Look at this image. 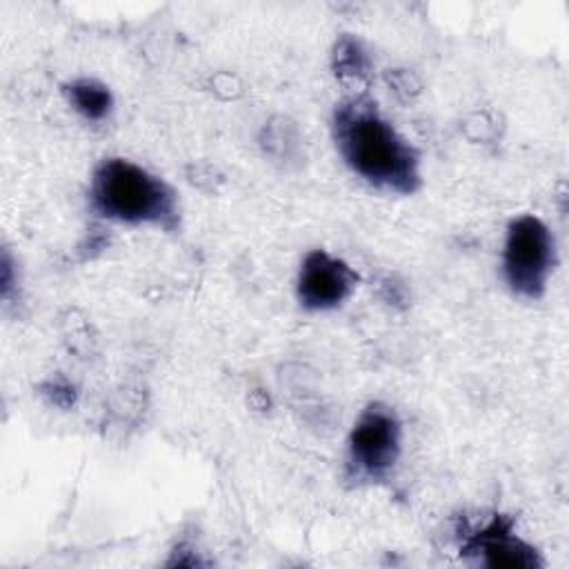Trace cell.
I'll return each instance as SVG.
<instances>
[{"label": "cell", "mask_w": 569, "mask_h": 569, "mask_svg": "<svg viewBox=\"0 0 569 569\" xmlns=\"http://www.w3.org/2000/svg\"><path fill=\"white\" fill-rule=\"evenodd\" d=\"M89 207L111 222L164 231H173L180 218L176 191L160 176L127 158H104L93 167Z\"/></svg>", "instance_id": "cell-2"}, {"label": "cell", "mask_w": 569, "mask_h": 569, "mask_svg": "<svg viewBox=\"0 0 569 569\" xmlns=\"http://www.w3.org/2000/svg\"><path fill=\"white\" fill-rule=\"evenodd\" d=\"M402 449V425L393 407L373 400L356 418L345 456V473L353 482H380L393 471Z\"/></svg>", "instance_id": "cell-3"}, {"label": "cell", "mask_w": 569, "mask_h": 569, "mask_svg": "<svg viewBox=\"0 0 569 569\" xmlns=\"http://www.w3.org/2000/svg\"><path fill=\"white\" fill-rule=\"evenodd\" d=\"M333 140L345 164L369 184L400 196L422 184L420 156L367 96H351L336 104Z\"/></svg>", "instance_id": "cell-1"}, {"label": "cell", "mask_w": 569, "mask_h": 569, "mask_svg": "<svg viewBox=\"0 0 569 569\" xmlns=\"http://www.w3.org/2000/svg\"><path fill=\"white\" fill-rule=\"evenodd\" d=\"M556 264V244L549 227L531 213L509 222L502 247V276L507 287L527 300H538L547 291Z\"/></svg>", "instance_id": "cell-4"}, {"label": "cell", "mask_w": 569, "mask_h": 569, "mask_svg": "<svg viewBox=\"0 0 569 569\" xmlns=\"http://www.w3.org/2000/svg\"><path fill=\"white\" fill-rule=\"evenodd\" d=\"M64 96L69 104L91 122H100L109 116L113 107V96L107 84L93 78H76L69 84H64Z\"/></svg>", "instance_id": "cell-7"}, {"label": "cell", "mask_w": 569, "mask_h": 569, "mask_svg": "<svg viewBox=\"0 0 569 569\" xmlns=\"http://www.w3.org/2000/svg\"><path fill=\"white\" fill-rule=\"evenodd\" d=\"M358 280V273L342 258L325 249H313L300 262L296 296L307 311H329L353 293Z\"/></svg>", "instance_id": "cell-6"}, {"label": "cell", "mask_w": 569, "mask_h": 569, "mask_svg": "<svg viewBox=\"0 0 569 569\" xmlns=\"http://www.w3.org/2000/svg\"><path fill=\"white\" fill-rule=\"evenodd\" d=\"M333 69H336L338 78H362V76H367L369 58H367L362 44L356 38L342 36L338 40L336 53H333Z\"/></svg>", "instance_id": "cell-8"}, {"label": "cell", "mask_w": 569, "mask_h": 569, "mask_svg": "<svg viewBox=\"0 0 569 569\" xmlns=\"http://www.w3.org/2000/svg\"><path fill=\"white\" fill-rule=\"evenodd\" d=\"M460 553L491 569H538L542 565L538 549L522 540L513 531V520L502 513L465 531Z\"/></svg>", "instance_id": "cell-5"}]
</instances>
